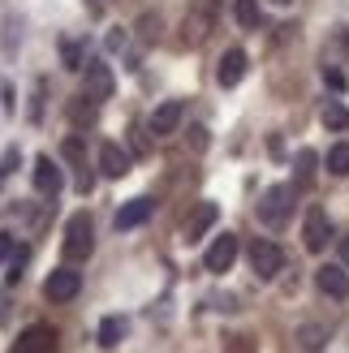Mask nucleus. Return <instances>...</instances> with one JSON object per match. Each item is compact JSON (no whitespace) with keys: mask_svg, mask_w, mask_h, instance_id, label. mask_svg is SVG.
<instances>
[{"mask_svg":"<svg viewBox=\"0 0 349 353\" xmlns=\"http://www.w3.org/2000/svg\"><path fill=\"white\" fill-rule=\"evenodd\" d=\"M212 26H216V0H195L181 17V43L199 48L207 34H212Z\"/></svg>","mask_w":349,"mask_h":353,"instance_id":"nucleus-1","label":"nucleus"},{"mask_svg":"<svg viewBox=\"0 0 349 353\" xmlns=\"http://www.w3.org/2000/svg\"><path fill=\"white\" fill-rule=\"evenodd\" d=\"M91 250H95V233H91V220H86V216H74V220L65 224V259L82 263V259H91Z\"/></svg>","mask_w":349,"mask_h":353,"instance_id":"nucleus-2","label":"nucleus"},{"mask_svg":"<svg viewBox=\"0 0 349 353\" xmlns=\"http://www.w3.org/2000/svg\"><path fill=\"white\" fill-rule=\"evenodd\" d=\"M289 211H293V185H272L263 194V203H259V220L276 228L289 220Z\"/></svg>","mask_w":349,"mask_h":353,"instance_id":"nucleus-3","label":"nucleus"},{"mask_svg":"<svg viewBox=\"0 0 349 353\" xmlns=\"http://www.w3.org/2000/svg\"><path fill=\"white\" fill-rule=\"evenodd\" d=\"M78 289H82V276L74 268H57L43 280V297H48V302H74Z\"/></svg>","mask_w":349,"mask_h":353,"instance_id":"nucleus-4","label":"nucleus"},{"mask_svg":"<svg viewBox=\"0 0 349 353\" xmlns=\"http://www.w3.org/2000/svg\"><path fill=\"white\" fill-rule=\"evenodd\" d=\"M86 99L91 103H103V99H112V86H117V78H112V69L103 65V61H86Z\"/></svg>","mask_w":349,"mask_h":353,"instance_id":"nucleus-5","label":"nucleus"},{"mask_svg":"<svg viewBox=\"0 0 349 353\" xmlns=\"http://www.w3.org/2000/svg\"><path fill=\"white\" fill-rule=\"evenodd\" d=\"M250 268H255V276H259V280H272L276 272L285 268L281 245H276V241H255V245H250Z\"/></svg>","mask_w":349,"mask_h":353,"instance_id":"nucleus-6","label":"nucleus"},{"mask_svg":"<svg viewBox=\"0 0 349 353\" xmlns=\"http://www.w3.org/2000/svg\"><path fill=\"white\" fill-rule=\"evenodd\" d=\"M328 237H332V224H328V211L323 207H310L306 211V224H302V241H306V250L310 254H319Z\"/></svg>","mask_w":349,"mask_h":353,"instance_id":"nucleus-7","label":"nucleus"},{"mask_svg":"<svg viewBox=\"0 0 349 353\" xmlns=\"http://www.w3.org/2000/svg\"><path fill=\"white\" fill-rule=\"evenodd\" d=\"M233 259H237V237H233V233H220L212 245H207V254H203V268L220 276V272H229V268H233Z\"/></svg>","mask_w":349,"mask_h":353,"instance_id":"nucleus-8","label":"nucleus"},{"mask_svg":"<svg viewBox=\"0 0 349 353\" xmlns=\"http://www.w3.org/2000/svg\"><path fill=\"white\" fill-rule=\"evenodd\" d=\"M181 112H186V103H181V99H164L160 108L151 112V134H155V138H168V134H177V125H181Z\"/></svg>","mask_w":349,"mask_h":353,"instance_id":"nucleus-9","label":"nucleus"},{"mask_svg":"<svg viewBox=\"0 0 349 353\" xmlns=\"http://www.w3.org/2000/svg\"><path fill=\"white\" fill-rule=\"evenodd\" d=\"M52 345H57V332H52L48 323H30L22 336H17L13 353H52Z\"/></svg>","mask_w":349,"mask_h":353,"instance_id":"nucleus-10","label":"nucleus"},{"mask_svg":"<svg viewBox=\"0 0 349 353\" xmlns=\"http://www.w3.org/2000/svg\"><path fill=\"white\" fill-rule=\"evenodd\" d=\"M61 185H65V176H61L57 164H52V155H39V160H34V190H39L43 199H57Z\"/></svg>","mask_w":349,"mask_h":353,"instance_id":"nucleus-11","label":"nucleus"},{"mask_svg":"<svg viewBox=\"0 0 349 353\" xmlns=\"http://www.w3.org/2000/svg\"><path fill=\"white\" fill-rule=\"evenodd\" d=\"M151 211H155V203H151V199H130L126 207L117 211V220H112V224H117V233H130V228L147 224V220H151Z\"/></svg>","mask_w":349,"mask_h":353,"instance_id":"nucleus-12","label":"nucleus"},{"mask_svg":"<svg viewBox=\"0 0 349 353\" xmlns=\"http://www.w3.org/2000/svg\"><path fill=\"white\" fill-rule=\"evenodd\" d=\"M241 78H246V52H241V48H229V52L220 57L216 82H220V86H237Z\"/></svg>","mask_w":349,"mask_h":353,"instance_id":"nucleus-13","label":"nucleus"},{"mask_svg":"<svg viewBox=\"0 0 349 353\" xmlns=\"http://www.w3.org/2000/svg\"><path fill=\"white\" fill-rule=\"evenodd\" d=\"M65 160L78 168V190L82 194H91V185H95V176H91V168H86V147H82V138H65Z\"/></svg>","mask_w":349,"mask_h":353,"instance_id":"nucleus-14","label":"nucleus"},{"mask_svg":"<svg viewBox=\"0 0 349 353\" xmlns=\"http://www.w3.org/2000/svg\"><path fill=\"white\" fill-rule=\"evenodd\" d=\"M315 285H319V293L337 297V302H345V297H349V276H345L341 268H332V263H328V268H319V272H315Z\"/></svg>","mask_w":349,"mask_h":353,"instance_id":"nucleus-15","label":"nucleus"},{"mask_svg":"<svg viewBox=\"0 0 349 353\" xmlns=\"http://www.w3.org/2000/svg\"><path fill=\"white\" fill-rule=\"evenodd\" d=\"M216 216H220L216 203H199L195 211H190V220H186V241H199V237L207 233V228L216 224Z\"/></svg>","mask_w":349,"mask_h":353,"instance_id":"nucleus-16","label":"nucleus"},{"mask_svg":"<svg viewBox=\"0 0 349 353\" xmlns=\"http://www.w3.org/2000/svg\"><path fill=\"white\" fill-rule=\"evenodd\" d=\"M99 172H103V176H126V172H130V155L121 151L117 143H103V147H99Z\"/></svg>","mask_w":349,"mask_h":353,"instance_id":"nucleus-17","label":"nucleus"},{"mask_svg":"<svg viewBox=\"0 0 349 353\" xmlns=\"http://www.w3.org/2000/svg\"><path fill=\"white\" fill-rule=\"evenodd\" d=\"M315 164H319V155L310 151V147H302L298 155H293V176H298V185H310V181H315Z\"/></svg>","mask_w":349,"mask_h":353,"instance_id":"nucleus-18","label":"nucleus"},{"mask_svg":"<svg viewBox=\"0 0 349 353\" xmlns=\"http://www.w3.org/2000/svg\"><path fill=\"white\" fill-rule=\"evenodd\" d=\"M298 345H302L306 353H319V349L328 345V327H323V323H302V327H298Z\"/></svg>","mask_w":349,"mask_h":353,"instance_id":"nucleus-19","label":"nucleus"},{"mask_svg":"<svg viewBox=\"0 0 349 353\" xmlns=\"http://www.w3.org/2000/svg\"><path fill=\"white\" fill-rule=\"evenodd\" d=\"M121 336H126V319H121V314H108V319L99 323V345L112 349V345H121Z\"/></svg>","mask_w":349,"mask_h":353,"instance_id":"nucleus-20","label":"nucleus"},{"mask_svg":"<svg viewBox=\"0 0 349 353\" xmlns=\"http://www.w3.org/2000/svg\"><path fill=\"white\" fill-rule=\"evenodd\" d=\"M233 17L241 30H255L259 26V0H233Z\"/></svg>","mask_w":349,"mask_h":353,"instance_id":"nucleus-21","label":"nucleus"},{"mask_svg":"<svg viewBox=\"0 0 349 353\" xmlns=\"http://www.w3.org/2000/svg\"><path fill=\"white\" fill-rule=\"evenodd\" d=\"M328 172L332 176H349V143H337L328 151Z\"/></svg>","mask_w":349,"mask_h":353,"instance_id":"nucleus-22","label":"nucleus"},{"mask_svg":"<svg viewBox=\"0 0 349 353\" xmlns=\"http://www.w3.org/2000/svg\"><path fill=\"white\" fill-rule=\"evenodd\" d=\"M323 125L328 130H349V108H345V103H328V108H323Z\"/></svg>","mask_w":349,"mask_h":353,"instance_id":"nucleus-23","label":"nucleus"},{"mask_svg":"<svg viewBox=\"0 0 349 353\" xmlns=\"http://www.w3.org/2000/svg\"><path fill=\"white\" fill-rule=\"evenodd\" d=\"M26 259H30V250H13V254H9V272H5V280H9V285H17V280H22Z\"/></svg>","mask_w":349,"mask_h":353,"instance_id":"nucleus-24","label":"nucleus"},{"mask_svg":"<svg viewBox=\"0 0 349 353\" xmlns=\"http://www.w3.org/2000/svg\"><path fill=\"white\" fill-rule=\"evenodd\" d=\"M17 160H22V151H17V147H9L5 155H0V185H5V181H9V172L17 168Z\"/></svg>","mask_w":349,"mask_h":353,"instance_id":"nucleus-25","label":"nucleus"},{"mask_svg":"<svg viewBox=\"0 0 349 353\" xmlns=\"http://www.w3.org/2000/svg\"><path fill=\"white\" fill-rule=\"evenodd\" d=\"M61 57H65V69H86L82 48H78V43H65V48H61Z\"/></svg>","mask_w":349,"mask_h":353,"instance_id":"nucleus-26","label":"nucleus"},{"mask_svg":"<svg viewBox=\"0 0 349 353\" xmlns=\"http://www.w3.org/2000/svg\"><path fill=\"white\" fill-rule=\"evenodd\" d=\"M30 121H34V125H39V121H43V82H39V86H34V103H30Z\"/></svg>","mask_w":349,"mask_h":353,"instance_id":"nucleus-27","label":"nucleus"},{"mask_svg":"<svg viewBox=\"0 0 349 353\" xmlns=\"http://www.w3.org/2000/svg\"><path fill=\"white\" fill-rule=\"evenodd\" d=\"M323 82L332 86V91H345V74H341V69H328L323 65Z\"/></svg>","mask_w":349,"mask_h":353,"instance_id":"nucleus-28","label":"nucleus"},{"mask_svg":"<svg viewBox=\"0 0 349 353\" xmlns=\"http://www.w3.org/2000/svg\"><path fill=\"white\" fill-rule=\"evenodd\" d=\"M13 30H17V26H13V17H9V22H5V57H13V43H17Z\"/></svg>","mask_w":349,"mask_h":353,"instance_id":"nucleus-29","label":"nucleus"},{"mask_svg":"<svg viewBox=\"0 0 349 353\" xmlns=\"http://www.w3.org/2000/svg\"><path fill=\"white\" fill-rule=\"evenodd\" d=\"M9 254H13V237H9V233H0V263H5Z\"/></svg>","mask_w":349,"mask_h":353,"instance_id":"nucleus-30","label":"nucleus"},{"mask_svg":"<svg viewBox=\"0 0 349 353\" xmlns=\"http://www.w3.org/2000/svg\"><path fill=\"white\" fill-rule=\"evenodd\" d=\"M190 134H195V147L203 151V147H207V130H203V125H195V130H190Z\"/></svg>","mask_w":349,"mask_h":353,"instance_id":"nucleus-31","label":"nucleus"},{"mask_svg":"<svg viewBox=\"0 0 349 353\" xmlns=\"http://www.w3.org/2000/svg\"><path fill=\"white\" fill-rule=\"evenodd\" d=\"M108 48L117 52V48H126V30H117V34H108Z\"/></svg>","mask_w":349,"mask_h":353,"instance_id":"nucleus-32","label":"nucleus"},{"mask_svg":"<svg viewBox=\"0 0 349 353\" xmlns=\"http://www.w3.org/2000/svg\"><path fill=\"white\" fill-rule=\"evenodd\" d=\"M341 259H345V268H349V237H341Z\"/></svg>","mask_w":349,"mask_h":353,"instance_id":"nucleus-33","label":"nucleus"},{"mask_svg":"<svg viewBox=\"0 0 349 353\" xmlns=\"http://www.w3.org/2000/svg\"><path fill=\"white\" fill-rule=\"evenodd\" d=\"M0 323H5V293H0Z\"/></svg>","mask_w":349,"mask_h":353,"instance_id":"nucleus-34","label":"nucleus"},{"mask_svg":"<svg viewBox=\"0 0 349 353\" xmlns=\"http://www.w3.org/2000/svg\"><path fill=\"white\" fill-rule=\"evenodd\" d=\"M276 5H289V0H276Z\"/></svg>","mask_w":349,"mask_h":353,"instance_id":"nucleus-35","label":"nucleus"}]
</instances>
